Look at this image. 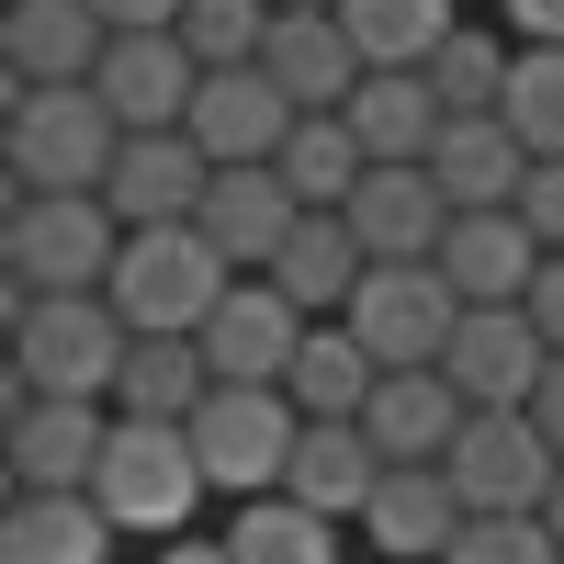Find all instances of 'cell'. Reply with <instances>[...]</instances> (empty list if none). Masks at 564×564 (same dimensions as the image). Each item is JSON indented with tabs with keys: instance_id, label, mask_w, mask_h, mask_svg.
I'll use <instances>...</instances> for the list:
<instances>
[{
	"instance_id": "cell-1",
	"label": "cell",
	"mask_w": 564,
	"mask_h": 564,
	"mask_svg": "<svg viewBox=\"0 0 564 564\" xmlns=\"http://www.w3.org/2000/svg\"><path fill=\"white\" fill-rule=\"evenodd\" d=\"M124 350H135V327L113 294H23L12 282V384L23 395H102L113 406Z\"/></svg>"
},
{
	"instance_id": "cell-2",
	"label": "cell",
	"mask_w": 564,
	"mask_h": 564,
	"mask_svg": "<svg viewBox=\"0 0 564 564\" xmlns=\"http://www.w3.org/2000/svg\"><path fill=\"white\" fill-rule=\"evenodd\" d=\"M0 159H12V193H102L113 159H124V124L90 79H57V90H12L0 113Z\"/></svg>"
},
{
	"instance_id": "cell-3",
	"label": "cell",
	"mask_w": 564,
	"mask_h": 564,
	"mask_svg": "<svg viewBox=\"0 0 564 564\" xmlns=\"http://www.w3.org/2000/svg\"><path fill=\"white\" fill-rule=\"evenodd\" d=\"M90 497H102V520L124 542H181V531H204V452L193 430H170V417H113V452H102V475H90Z\"/></svg>"
},
{
	"instance_id": "cell-4",
	"label": "cell",
	"mask_w": 564,
	"mask_h": 564,
	"mask_svg": "<svg viewBox=\"0 0 564 564\" xmlns=\"http://www.w3.org/2000/svg\"><path fill=\"white\" fill-rule=\"evenodd\" d=\"M226 249L204 238V226H124V260H113V282L102 294L124 305V327L135 339H204V316L226 305Z\"/></svg>"
},
{
	"instance_id": "cell-5",
	"label": "cell",
	"mask_w": 564,
	"mask_h": 564,
	"mask_svg": "<svg viewBox=\"0 0 564 564\" xmlns=\"http://www.w3.org/2000/svg\"><path fill=\"white\" fill-rule=\"evenodd\" d=\"M124 260V215L102 193H12L0 215V271L23 294H102Z\"/></svg>"
},
{
	"instance_id": "cell-6",
	"label": "cell",
	"mask_w": 564,
	"mask_h": 564,
	"mask_svg": "<svg viewBox=\"0 0 564 564\" xmlns=\"http://www.w3.org/2000/svg\"><path fill=\"white\" fill-rule=\"evenodd\" d=\"M294 441H305V406L282 384H215L193 406V452H204V486L226 508L249 497H282V475H294Z\"/></svg>"
},
{
	"instance_id": "cell-7",
	"label": "cell",
	"mask_w": 564,
	"mask_h": 564,
	"mask_svg": "<svg viewBox=\"0 0 564 564\" xmlns=\"http://www.w3.org/2000/svg\"><path fill=\"white\" fill-rule=\"evenodd\" d=\"M564 475V452L531 406H475L463 417V441H452V486L475 520H542V497Z\"/></svg>"
},
{
	"instance_id": "cell-8",
	"label": "cell",
	"mask_w": 564,
	"mask_h": 564,
	"mask_svg": "<svg viewBox=\"0 0 564 564\" xmlns=\"http://www.w3.org/2000/svg\"><path fill=\"white\" fill-rule=\"evenodd\" d=\"M339 327H350V339L384 361V372H417V361H441V350H452L463 294H452V271H441V260H372Z\"/></svg>"
},
{
	"instance_id": "cell-9",
	"label": "cell",
	"mask_w": 564,
	"mask_h": 564,
	"mask_svg": "<svg viewBox=\"0 0 564 564\" xmlns=\"http://www.w3.org/2000/svg\"><path fill=\"white\" fill-rule=\"evenodd\" d=\"M102 452H113L102 395H23L12 384V497H90Z\"/></svg>"
},
{
	"instance_id": "cell-10",
	"label": "cell",
	"mask_w": 564,
	"mask_h": 564,
	"mask_svg": "<svg viewBox=\"0 0 564 564\" xmlns=\"http://www.w3.org/2000/svg\"><path fill=\"white\" fill-rule=\"evenodd\" d=\"M305 305L282 294L271 271H238L226 282V305L204 316V361H215V384H282L294 372V350H305Z\"/></svg>"
},
{
	"instance_id": "cell-11",
	"label": "cell",
	"mask_w": 564,
	"mask_h": 564,
	"mask_svg": "<svg viewBox=\"0 0 564 564\" xmlns=\"http://www.w3.org/2000/svg\"><path fill=\"white\" fill-rule=\"evenodd\" d=\"M463 520H475V508H463L452 463H384V486L361 508V553L372 564H452Z\"/></svg>"
},
{
	"instance_id": "cell-12",
	"label": "cell",
	"mask_w": 564,
	"mask_h": 564,
	"mask_svg": "<svg viewBox=\"0 0 564 564\" xmlns=\"http://www.w3.org/2000/svg\"><path fill=\"white\" fill-rule=\"evenodd\" d=\"M441 372L463 384V406H531L542 372H553V339L531 327V305H463Z\"/></svg>"
},
{
	"instance_id": "cell-13",
	"label": "cell",
	"mask_w": 564,
	"mask_h": 564,
	"mask_svg": "<svg viewBox=\"0 0 564 564\" xmlns=\"http://www.w3.org/2000/svg\"><path fill=\"white\" fill-rule=\"evenodd\" d=\"M294 124H305V113L282 102L271 68H204V90H193V148H204L215 170H271Z\"/></svg>"
},
{
	"instance_id": "cell-14",
	"label": "cell",
	"mask_w": 564,
	"mask_h": 564,
	"mask_svg": "<svg viewBox=\"0 0 564 564\" xmlns=\"http://www.w3.org/2000/svg\"><path fill=\"white\" fill-rule=\"evenodd\" d=\"M113 102L124 135H159V124H193V90H204V57L181 34H113L102 45V79H90Z\"/></svg>"
},
{
	"instance_id": "cell-15",
	"label": "cell",
	"mask_w": 564,
	"mask_h": 564,
	"mask_svg": "<svg viewBox=\"0 0 564 564\" xmlns=\"http://www.w3.org/2000/svg\"><path fill=\"white\" fill-rule=\"evenodd\" d=\"M204 193H215V159L193 148V124L124 135V159H113V181H102V204H113L124 226H193Z\"/></svg>"
},
{
	"instance_id": "cell-16",
	"label": "cell",
	"mask_w": 564,
	"mask_h": 564,
	"mask_svg": "<svg viewBox=\"0 0 564 564\" xmlns=\"http://www.w3.org/2000/svg\"><path fill=\"white\" fill-rule=\"evenodd\" d=\"M542 260L553 249L520 226V204H475V215H452V238H441V271H452L463 305H531Z\"/></svg>"
},
{
	"instance_id": "cell-17",
	"label": "cell",
	"mask_w": 564,
	"mask_h": 564,
	"mask_svg": "<svg viewBox=\"0 0 564 564\" xmlns=\"http://www.w3.org/2000/svg\"><path fill=\"white\" fill-rule=\"evenodd\" d=\"M113 23L90 0H12L0 12V57H12V90H57V79H102Z\"/></svg>"
},
{
	"instance_id": "cell-18",
	"label": "cell",
	"mask_w": 564,
	"mask_h": 564,
	"mask_svg": "<svg viewBox=\"0 0 564 564\" xmlns=\"http://www.w3.org/2000/svg\"><path fill=\"white\" fill-rule=\"evenodd\" d=\"M463 384L441 361H417V372H384L372 384V406H361V430H372V452L384 463H452V441H463Z\"/></svg>"
},
{
	"instance_id": "cell-19",
	"label": "cell",
	"mask_w": 564,
	"mask_h": 564,
	"mask_svg": "<svg viewBox=\"0 0 564 564\" xmlns=\"http://www.w3.org/2000/svg\"><path fill=\"white\" fill-rule=\"evenodd\" d=\"M350 135L372 148V170H417L441 148V124H452V102L430 90V68H361V90H350Z\"/></svg>"
},
{
	"instance_id": "cell-20",
	"label": "cell",
	"mask_w": 564,
	"mask_h": 564,
	"mask_svg": "<svg viewBox=\"0 0 564 564\" xmlns=\"http://www.w3.org/2000/svg\"><path fill=\"white\" fill-rule=\"evenodd\" d=\"M193 226L226 249V271H271L282 238L305 226V204H294V181H282V170H215V193H204Z\"/></svg>"
},
{
	"instance_id": "cell-21",
	"label": "cell",
	"mask_w": 564,
	"mask_h": 564,
	"mask_svg": "<svg viewBox=\"0 0 564 564\" xmlns=\"http://www.w3.org/2000/svg\"><path fill=\"white\" fill-rule=\"evenodd\" d=\"M260 68L282 79V102H294V113H339L350 90H361V45H350L339 12H282L271 45H260Z\"/></svg>"
},
{
	"instance_id": "cell-22",
	"label": "cell",
	"mask_w": 564,
	"mask_h": 564,
	"mask_svg": "<svg viewBox=\"0 0 564 564\" xmlns=\"http://www.w3.org/2000/svg\"><path fill=\"white\" fill-rule=\"evenodd\" d=\"M452 215H463V204L430 181V159H417V170H372L361 193H350V226H361V249H372V260H441Z\"/></svg>"
},
{
	"instance_id": "cell-23",
	"label": "cell",
	"mask_w": 564,
	"mask_h": 564,
	"mask_svg": "<svg viewBox=\"0 0 564 564\" xmlns=\"http://www.w3.org/2000/svg\"><path fill=\"white\" fill-rule=\"evenodd\" d=\"M372 486H384V452H372V430H361V417H305L282 497H305V508H327V520H350V531H361Z\"/></svg>"
},
{
	"instance_id": "cell-24",
	"label": "cell",
	"mask_w": 564,
	"mask_h": 564,
	"mask_svg": "<svg viewBox=\"0 0 564 564\" xmlns=\"http://www.w3.org/2000/svg\"><path fill=\"white\" fill-rule=\"evenodd\" d=\"M430 181H441L463 215H475V204H520L531 148H520V124H508V113H452L441 148H430Z\"/></svg>"
},
{
	"instance_id": "cell-25",
	"label": "cell",
	"mask_w": 564,
	"mask_h": 564,
	"mask_svg": "<svg viewBox=\"0 0 564 564\" xmlns=\"http://www.w3.org/2000/svg\"><path fill=\"white\" fill-rule=\"evenodd\" d=\"M361 271H372V249H361V226H350V215H305L294 238H282V260H271V282H282L305 316H350Z\"/></svg>"
},
{
	"instance_id": "cell-26",
	"label": "cell",
	"mask_w": 564,
	"mask_h": 564,
	"mask_svg": "<svg viewBox=\"0 0 564 564\" xmlns=\"http://www.w3.org/2000/svg\"><path fill=\"white\" fill-rule=\"evenodd\" d=\"M113 520L102 497H12V520H0V564H113Z\"/></svg>"
},
{
	"instance_id": "cell-27",
	"label": "cell",
	"mask_w": 564,
	"mask_h": 564,
	"mask_svg": "<svg viewBox=\"0 0 564 564\" xmlns=\"http://www.w3.org/2000/svg\"><path fill=\"white\" fill-rule=\"evenodd\" d=\"M226 553L238 564H350V520H327L305 497H249V508H226Z\"/></svg>"
},
{
	"instance_id": "cell-28",
	"label": "cell",
	"mask_w": 564,
	"mask_h": 564,
	"mask_svg": "<svg viewBox=\"0 0 564 564\" xmlns=\"http://www.w3.org/2000/svg\"><path fill=\"white\" fill-rule=\"evenodd\" d=\"M282 181H294V204L305 215H350V193L372 181V148L350 135V113H305L294 135H282V159H271Z\"/></svg>"
},
{
	"instance_id": "cell-29",
	"label": "cell",
	"mask_w": 564,
	"mask_h": 564,
	"mask_svg": "<svg viewBox=\"0 0 564 564\" xmlns=\"http://www.w3.org/2000/svg\"><path fill=\"white\" fill-rule=\"evenodd\" d=\"M372 384H384V361H372L339 316H316V327H305V350H294V372H282V395H294L305 417H361Z\"/></svg>"
},
{
	"instance_id": "cell-30",
	"label": "cell",
	"mask_w": 564,
	"mask_h": 564,
	"mask_svg": "<svg viewBox=\"0 0 564 564\" xmlns=\"http://www.w3.org/2000/svg\"><path fill=\"white\" fill-rule=\"evenodd\" d=\"M204 395H215L204 339H135L124 350V384H113V417H170V430H193Z\"/></svg>"
},
{
	"instance_id": "cell-31",
	"label": "cell",
	"mask_w": 564,
	"mask_h": 564,
	"mask_svg": "<svg viewBox=\"0 0 564 564\" xmlns=\"http://www.w3.org/2000/svg\"><path fill=\"white\" fill-rule=\"evenodd\" d=\"M508 68H520V34H508L497 12H463L441 34V57H430V90H441L452 113H497L508 102Z\"/></svg>"
},
{
	"instance_id": "cell-32",
	"label": "cell",
	"mask_w": 564,
	"mask_h": 564,
	"mask_svg": "<svg viewBox=\"0 0 564 564\" xmlns=\"http://www.w3.org/2000/svg\"><path fill=\"white\" fill-rule=\"evenodd\" d=\"M339 23L361 45V68H430L441 34L463 23V0H339Z\"/></svg>"
},
{
	"instance_id": "cell-33",
	"label": "cell",
	"mask_w": 564,
	"mask_h": 564,
	"mask_svg": "<svg viewBox=\"0 0 564 564\" xmlns=\"http://www.w3.org/2000/svg\"><path fill=\"white\" fill-rule=\"evenodd\" d=\"M508 124H520L531 159H564V45H520V68H508Z\"/></svg>"
},
{
	"instance_id": "cell-34",
	"label": "cell",
	"mask_w": 564,
	"mask_h": 564,
	"mask_svg": "<svg viewBox=\"0 0 564 564\" xmlns=\"http://www.w3.org/2000/svg\"><path fill=\"white\" fill-rule=\"evenodd\" d=\"M271 23H282V0H193V12H181V45H193L204 68H260Z\"/></svg>"
},
{
	"instance_id": "cell-35",
	"label": "cell",
	"mask_w": 564,
	"mask_h": 564,
	"mask_svg": "<svg viewBox=\"0 0 564 564\" xmlns=\"http://www.w3.org/2000/svg\"><path fill=\"white\" fill-rule=\"evenodd\" d=\"M452 564H564V542H553V520H463Z\"/></svg>"
},
{
	"instance_id": "cell-36",
	"label": "cell",
	"mask_w": 564,
	"mask_h": 564,
	"mask_svg": "<svg viewBox=\"0 0 564 564\" xmlns=\"http://www.w3.org/2000/svg\"><path fill=\"white\" fill-rule=\"evenodd\" d=\"M520 226L542 249H564V159H531V181H520Z\"/></svg>"
},
{
	"instance_id": "cell-37",
	"label": "cell",
	"mask_w": 564,
	"mask_h": 564,
	"mask_svg": "<svg viewBox=\"0 0 564 564\" xmlns=\"http://www.w3.org/2000/svg\"><path fill=\"white\" fill-rule=\"evenodd\" d=\"M90 12H102L113 34H181V12H193V0H90Z\"/></svg>"
},
{
	"instance_id": "cell-38",
	"label": "cell",
	"mask_w": 564,
	"mask_h": 564,
	"mask_svg": "<svg viewBox=\"0 0 564 564\" xmlns=\"http://www.w3.org/2000/svg\"><path fill=\"white\" fill-rule=\"evenodd\" d=\"M497 23L520 45H564V0H497Z\"/></svg>"
},
{
	"instance_id": "cell-39",
	"label": "cell",
	"mask_w": 564,
	"mask_h": 564,
	"mask_svg": "<svg viewBox=\"0 0 564 564\" xmlns=\"http://www.w3.org/2000/svg\"><path fill=\"white\" fill-rule=\"evenodd\" d=\"M531 327L564 350V249H553V260H542V282H531Z\"/></svg>"
},
{
	"instance_id": "cell-40",
	"label": "cell",
	"mask_w": 564,
	"mask_h": 564,
	"mask_svg": "<svg viewBox=\"0 0 564 564\" xmlns=\"http://www.w3.org/2000/svg\"><path fill=\"white\" fill-rule=\"evenodd\" d=\"M148 564H238L226 531H181V542H148Z\"/></svg>"
},
{
	"instance_id": "cell-41",
	"label": "cell",
	"mask_w": 564,
	"mask_h": 564,
	"mask_svg": "<svg viewBox=\"0 0 564 564\" xmlns=\"http://www.w3.org/2000/svg\"><path fill=\"white\" fill-rule=\"evenodd\" d=\"M531 417L553 430V452H564V350H553V372H542V395H531Z\"/></svg>"
},
{
	"instance_id": "cell-42",
	"label": "cell",
	"mask_w": 564,
	"mask_h": 564,
	"mask_svg": "<svg viewBox=\"0 0 564 564\" xmlns=\"http://www.w3.org/2000/svg\"><path fill=\"white\" fill-rule=\"evenodd\" d=\"M542 520H553V542H564V475H553V497H542Z\"/></svg>"
},
{
	"instance_id": "cell-43",
	"label": "cell",
	"mask_w": 564,
	"mask_h": 564,
	"mask_svg": "<svg viewBox=\"0 0 564 564\" xmlns=\"http://www.w3.org/2000/svg\"><path fill=\"white\" fill-rule=\"evenodd\" d=\"M282 12H339V0H282Z\"/></svg>"
},
{
	"instance_id": "cell-44",
	"label": "cell",
	"mask_w": 564,
	"mask_h": 564,
	"mask_svg": "<svg viewBox=\"0 0 564 564\" xmlns=\"http://www.w3.org/2000/svg\"><path fill=\"white\" fill-rule=\"evenodd\" d=\"M463 12H497V0H463Z\"/></svg>"
}]
</instances>
